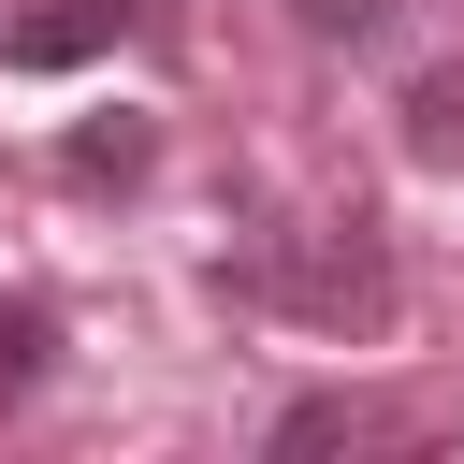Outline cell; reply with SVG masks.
<instances>
[{"mask_svg": "<svg viewBox=\"0 0 464 464\" xmlns=\"http://www.w3.org/2000/svg\"><path fill=\"white\" fill-rule=\"evenodd\" d=\"M218 290L232 304H290L304 334H377L392 319V246L362 203L304 218V232H261V246H218Z\"/></svg>", "mask_w": 464, "mask_h": 464, "instance_id": "1", "label": "cell"}, {"mask_svg": "<svg viewBox=\"0 0 464 464\" xmlns=\"http://www.w3.org/2000/svg\"><path fill=\"white\" fill-rule=\"evenodd\" d=\"M406 145L420 160H464V72H420L406 87Z\"/></svg>", "mask_w": 464, "mask_h": 464, "instance_id": "5", "label": "cell"}, {"mask_svg": "<svg viewBox=\"0 0 464 464\" xmlns=\"http://www.w3.org/2000/svg\"><path fill=\"white\" fill-rule=\"evenodd\" d=\"M58 174H72V188H145V174H160V116H130V102H116V116H72V130H58Z\"/></svg>", "mask_w": 464, "mask_h": 464, "instance_id": "3", "label": "cell"}, {"mask_svg": "<svg viewBox=\"0 0 464 464\" xmlns=\"http://www.w3.org/2000/svg\"><path fill=\"white\" fill-rule=\"evenodd\" d=\"M116 29H130V0H44V14L0 29V72H72V58H102Z\"/></svg>", "mask_w": 464, "mask_h": 464, "instance_id": "2", "label": "cell"}, {"mask_svg": "<svg viewBox=\"0 0 464 464\" xmlns=\"http://www.w3.org/2000/svg\"><path fill=\"white\" fill-rule=\"evenodd\" d=\"M44 348H58V319H44V304H0V406L44 377Z\"/></svg>", "mask_w": 464, "mask_h": 464, "instance_id": "6", "label": "cell"}, {"mask_svg": "<svg viewBox=\"0 0 464 464\" xmlns=\"http://www.w3.org/2000/svg\"><path fill=\"white\" fill-rule=\"evenodd\" d=\"M334 435H362V406H348V392H304V406H276V450H334Z\"/></svg>", "mask_w": 464, "mask_h": 464, "instance_id": "7", "label": "cell"}, {"mask_svg": "<svg viewBox=\"0 0 464 464\" xmlns=\"http://www.w3.org/2000/svg\"><path fill=\"white\" fill-rule=\"evenodd\" d=\"M290 29H304V44H348V58H377V44L406 29V0H290Z\"/></svg>", "mask_w": 464, "mask_h": 464, "instance_id": "4", "label": "cell"}]
</instances>
